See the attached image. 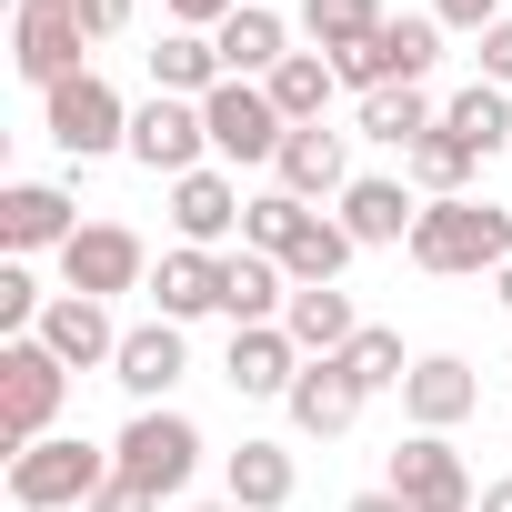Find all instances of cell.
<instances>
[{"label":"cell","mask_w":512,"mask_h":512,"mask_svg":"<svg viewBox=\"0 0 512 512\" xmlns=\"http://www.w3.org/2000/svg\"><path fill=\"white\" fill-rule=\"evenodd\" d=\"M412 262L422 272H502L512 262V211H492V201H422Z\"/></svg>","instance_id":"6da1fadb"},{"label":"cell","mask_w":512,"mask_h":512,"mask_svg":"<svg viewBox=\"0 0 512 512\" xmlns=\"http://www.w3.org/2000/svg\"><path fill=\"white\" fill-rule=\"evenodd\" d=\"M61 382H71V362L31 332V342H0V442L11 452H31V442H51V412H61Z\"/></svg>","instance_id":"7a4b0ae2"},{"label":"cell","mask_w":512,"mask_h":512,"mask_svg":"<svg viewBox=\"0 0 512 512\" xmlns=\"http://www.w3.org/2000/svg\"><path fill=\"white\" fill-rule=\"evenodd\" d=\"M111 472H121L111 452H91V442L51 432V442L11 452V502H21V512H71V502H91V492H101Z\"/></svg>","instance_id":"3957f363"},{"label":"cell","mask_w":512,"mask_h":512,"mask_svg":"<svg viewBox=\"0 0 512 512\" xmlns=\"http://www.w3.org/2000/svg\"><path fill=\"white\" fill-rule=\"evenodd\" d=\"M111 462H121V482H131V492L171 502V492L191 482V462H201V432H191L181 412H141V422L111 442Z\"/></svg>","instance_id":"277c9868"},{"label":"cell","mask_w":512,"mask_h":512,"mask_svg":"<svg viewBox=\"0 0 512 512\" xmlns=\"http://www.w3.org/2000/svg\"><path fill=\"white\" fill-rule=\"evenodd\" d=\"M201 121H211V151H221V161H282V141H292V121L272 111L262 81H221V91L201 101Z\"/></svg>","instance_id":"5b68a950"},{"label":"cell","mask_w":512,"mask_h":512,"mask_svg":"<svg viewBox=\"0 0 512 512\" xmlns=\"http://www.w3.org/2000/svg\"><path fill=\"white\" fill-rule=\"evenodd\" d=\"M81 0H21V21H11V61H21V81H41V91H61L71 71H81Z\"/></svg>","instance_id":"8992f818"},{"label":"cell","mask_w":512,"mask_h":512,"mask_svg":"<svg viewBox=\"0 0 512 512\" xmlns=\"http://www.w3.org/2000/svg\"><path fill=\"white\" fill-rule=\"evenodd\" d=\"M432 61H442V31H432V21H382V31H372L362 51H342L332 71H342V81L372 101V91H402V81H422Z\"/></svg>","instance_id":"52a82bcc"},{"label":"cell","mask_w":512,"mask_h":512,"mask_svg":"<svg viewBox=\"0 0 512 512\" xmlns=\"http://www.w3.org/2000/svg\"><path fill=\"white\" fill-rule=\"evenodd\" d=\"M51 141H61L71 161H91V151L131 141V111H121V91H111L101 71H71V81L51 91Z\"/></svg>","instance_id":"ba28073f"},{"label":"cell","mask_w":512,"mask_h":512,"mask_svg":"<svg viewBox=\"0 0 512 512\" xmlns=\"http://www.w3.org/2000/svg\"><path fill=\"white\" fill-rule=\"evenodd\" d=\"M201 151H211V121H201L191 101H171V91H161V101H141V111H131V161H141V171L191 181V171H201Z\"/></svg>","instance_id":"9c48e42d"},{"label":"cell","mask_w":512,"mask_h":512,"mask_svg":"<svg viewBox=\"0 0 512 512\" xmlns=\"http://www.w3.org/2000/svg\"><path fill=\"white\" fill-rule=\"evenodd\" d=\"M382 492H402L412 512H472V472H462V452L442 442V432H412L402 452H392V482Z\"/></svg>","instance_id":"30bf717a"},{"label":"cell","mask_w":512,"mask_h":512,"mask_svg":"<svg viewBox=\"0 0 512 512\" xmlns=\"http://www.w3.org/2000/svg\"><path fill=\"white\" fill-rule=\"evenodd\" d=\"M61 272H71V292H91V302H111V292H131L151 262H141V241L121 231V221H81L71 241H61Z\"/></svg>","instance_id":"8fae6325"},{"label":"cell","mask_w":512,"mask_h":512,"mask_svg":"<svg viewBox=\"0 0 512 512\" xmlns=\"http://www.w3.org/2000/svg\"><path fill=\"white\" fill-rule=\"evenodd\" d=\"M221 312H231V332H262L272 312H292V282L272 251H231L221 262Z\"/></svg>","instance_id":"7c38bea8"},{"label":"cell","mask_w":512,"mask_h":512,"mask_svg":"<svg viewBox=\"0 0 512 512\" xmlns=\"http://www.w3.org/2000/svg\"><path fill=\"white\" fill-rule=\"evenodd\" d=\"M41 342H51L71 372H91V362H121V332H111V312H101L91 292H61V302L41 312Z\"/></svg>","instance_id":"4fadbf2b"},{"label":"cell","mask_w":512,"mask_h":512,"mask_svg":"<svg viewBox=\"0 0 512 512\" xmlns=\"http://www.w3.org/2000/svg\"><path fill=\"white\" fill-rule=\"evenodd\" d=\"M472 402H482V382H472V362H452V352L412 362V382H402V412H412L422 432H452V422H462Z\"/></svg>","instance_id":"5bb4252c"},{"label":"cell","mask_w":512,"mask_h":512,"mask_svg":"<svg viewBox=\"0 0 512 512\" xmlns=\"http://www.w3.org/2000/svg\"><path fill=\"white\" fill-rule=\"evenodd\" d=\"M282 402H292V422H302V432H352L372 392H362V382L342 372V352H332V362H302V382H292Z\"/></svg>","instance_id":"9a60e30c"},{"label":"cell","mask_w":512,"mask_h":512,"mask_svg":"<svg viewBox=\"0 0 512 512\" xmlns=\"http://www.w3.org/2000/svg\"><path fill=\"white\" fill-rule=\"evenodd\" d=\"M81 221H71V191H51V181H21V191H0V241L11 251H51V241H71Z\"/></svg>","instance_id":"2e32d148"},{"label":"cell","mask_w":512,"mask_h":512,"mask_svg":"<svg viewBox=\"0 0 512 512\" xmlns=\"http://www.w3.org/2000/svg\"><path fill=\"white\" fill-rule=\"evenodd\" d=\"M111 382H121V392H141V402H161V392L181 382V322H141V332H121Z\"/></svg>","instance_id":"e0dca14e"},{"label":"cell","mask_w":512,"mask_h":512,"mask_svg":"<svg viewBox=\"0 0 512 512\" xmlns=\"http://www.w3.org/2000/svg\"><path fill=\"white\" fill-rule=\"evenodd\" d=\"M292 382H302V342L282 322L231 332V392H292Z\"/></svg>","instance_id":"ac0fdd59"},{"label":"cell","mask_w":512,"mask_h":512,"mask_svg":"<svg viewBox=\"0 0 512 512\" xmlns=\"http://www.w3.org/2000/svg\"><path fill=\"white\" fill-rule=\"evenodd\" d=\"M151 302H161V322H191V312H221V262L211 251H161V272H151Z\"/></svg>","instance_id":"d6986e66"},{"label":"cell","mask_w":512,"mask_h":512,"mask_svg":"<svg viewBox=\"0 0 512 512\" xmlns=\"http://www.w3.org/2000/svg\"><path fill=\"white\" fill-rule=\"evenodd\" d=\"M272 171H282V191H292V201H322V191H352V171H342V131H322V121H312V131H292Z\"/></svg>","instance_id":"ffe728a7"},{"label":"cell","mask_w":512,"mask_h":512,"mask_svg":"<svg viewBox=\"0 0 512 512\" xmlns=\"http://www.w3.org/2000/svg\"><path fill=\"white\" fill-rule=\"evenodd\" d=\"M241 211H251V201H241L221 171H191V181H171V221H181V241H191V251H211V241H221Z\"/></svg>","instance_id":"44dd1931"},{"label":"cell","mask_w":512,"mask_h":512,"mask_svg":"<svg viewBox=\"0 0 512 512\" xmlns=\"http://www.w3.org/2000/svg\"><path fill=\"white\" fill-rule=\"evenodd\" d=\"M412 221H422V201L402 191V181H352L342 191V231L372 251V241H412Z\"/></svg>","instance_id":"7402d4cb"},{"label":"cell","mask_w":512,"mask_h":512,"mask_svg":"<svg viewBox=\"0 0 512 512\" xmlns=\"http://www.w3.org/2000/svg\"><path fill=\"white\" fill-rule=\"evenodd\" d=\"M282 332H292V342H302L312 362H332V352H352V332H362V322H352V302H342L332 282H312V292H292Z\"/></svg>","instance_id":"603a6c76"},{"label":"cell","mask_w":512,"mask_h":512,"mask_svg":"<svg viewBox=\"0 0 512 512\" xmlns=\"http://www.w3.org/2000/svg\"><path fill=\"white\" fill-rule=\"evenodd\" d=\"M211 41H221V71H231V81H251V71L272 81V71L292 61V51H282V21L262 11V0H251V11H231V21L211 31Z\"/></svg>","instance_id":"cb8c5ba5"},{"label":"cell","mask_w":512,"mask_h":512,"mask_svg":"<svg viewBox=\"0 0 512 512\" xmlns=\"http://www.w3.org/2000/svg\"><path fill=\"white\" fill-rule=\"evenodd\" d=\"M332 81H342V71H332L322 51H292V61H282L262 91H272V111H282L292 131H312V121H322V101H332Z\"/></svg>","instance_id":"d4e9b609"},{"label":"cell","mask_w":512,"mask_h":512,"mask_svg":"<svg viewBox=\"0 0 512 512\" xmlns=\"http://www.w3.org/2000/svg\"><path fill=\"white\" fill-rule=\"evenodd\" d=\"M231 502L241 512H282L292 502V452L282 442H241L231 452Z\"/></svg>","instance_id":"484cf974"},{"label":"cell","mask_w":512,"mask_h":512,"mask_svg":"<svg viewBox=\"0 0 512 512\" xmlns=\"http://www.w3.org/2000/svg\"><path fill=\"white\" fill-rule=\"evenodd\" d=\"M151 71H161V91H171V101H181V91H201V101H211V91L231 81V71H221V41H201V31H171V41L151 51Z\"/></svg>","instance_id":"4316f807"},{"label":"cell","mask_w":512,"mask_h":512,"mask_svg":"<svg viewBox=\"0 0 512 512\" xmlns=\"http://www.w3.org/2000/svg\"><path fill=\"white\" fill-rule=\"evenodd\" d=\"M352 251H362V241H352L342 221H322V211H312V221L292 231V251H282V272L312 292V282H342V262H352Z\"/></svg>","instance_id":"83f0119b"},{"label":"cell","mask_w":512,"mask_h":512,"mask_svg":"<svg viewBox=\"0 0 512 512\" xmlns=\"http://www.w3.org/2000/svg\"><path fill=\"white\" fill-rule=\"evenodd\" d=\"M362 131H372V141H392V151H412V141H432L442 121H432L422 81H402V91H372V101H362Z\"/></svg>","instance_id":"f1b7e54d"},{"label":"cell","mask_w":512,"mask_h":512,"mask_svg":"<svg viewBox=\"0 0 512 512\" xmlns=\"http://www.w3.org/2000/svg\"><path fill=\"white\" fill-rule=\"evenodd\" d=\"M442 131H452V141H462V151L482 161V151H502V131H512V111H502V91H492V81H472V91H462V101L442 111Z\"/></svg>","instance_id":"f546056e"},{"label":"cell","mask_w":512,"mask_h":512,"mask_svg":"<svg viewBox=\"0 0 512 512\" xmlns=\"http://www.w3.org/2000/svg\"><path fill=\"white\" fill-rule=\"evenodd\" d=\"M302 21H312V41L342 61V51H362L372 31H382V11H372V0H302Z\"/></svg>","instance_id":"4dcf8cb0"},{"label":"cell","mask_w":512,"mask_h":512,"mask_svg":"<svg viewBox=\"0 0 512 512\" xmlns=\"http://www.w3.org/2000/svg\"><path fill=\"white\" fill-rule=\"evenodd\" d=\"M302 221H312V211H302L292 191H262V201L241 211V241H251V251H272V262H282V251H292V231H302Z\"/></svg>","instance_id":"1f68e13d"},{"label":"cell","mask_w":512,"mask_h":512,"mask_svg":"<svg viewBox=\"0 0 512 512\" xmlns=\"http://www.w3.org/2000/svg\"><path fill=\"white\" fill-rule=\"evenodd\" d=\"M462 171H472V151H462L452 131H432V141H412V181H422L432 201H462Z\"/></svg>","instance_id":"d6a6232c"},{"label":"cell","mask_w":512,"mask_h":512,"mask_svg":"<svg viewBox=\"0 0 512 512\" xmlns=\"http://www.w3.org/2000/svg\"><path fill=\"white\" fill-rule=\"evenodd\" d=\"M342 372H352L362 392H382V382H412V362H402V332H352Z\"/></svg>","instance_id":"836d02e7"},{"label":"cell","mask_w":512,"mask_h":512,"mask_svg":"<svg viewBox=\"0 0 512 512\" xmlns=\"http://www.w3.org/2000/svg\"><path fill=\"white\" fill-rule=\"evenodd\" d=\"M51 302H41V282L11 262V272H0V332H11V342H31V322H41Z\"/></svg>","instance_id":"e575fe53"},{"label":"cell","mask_w":512,"mask_h":512,"mask_svg":"<svg viewBox=\"0 0 512 512\" xmlns=\"http://www.w3.org/2000/svg\"><path fill=\"white\" fill-rule=\"evenodd\" d=\"M161 11H171V21H181V31H221V21H231V11H241V0H161Z\"/></svg>","instance_id":"d590c367"},{"label":"cell","mask_w":512,"mask_h":512,"mask_svg":"<svg viewBox=\"0 0 512 512\" xmlns=\"http://www.w3.org/2000/svg\"><path fill=\"white\" fill-rule=\"evenodd\" d=\"M482 81H492V91L512 81V21H492V31H482Z\"/></svg>","instance_id":"8d00e7d4"},{"label":"cell","mask_w":512,"mask_h":512,"mask_svg":"<svg viewBox=\"0 0 512 512\" xmlns=\"http://www.w3.org/2000/svg\"><path fill=\"white\" fill-rule=\"evenodd\" d=\"M81 512H161V502H151V492H131V482H121V472H111V482H101V492H91V502H81Z\"/></svg>","instance_id":"74e56055"},{"label":"cell","mask_w":512,"mask_h":512,"mask_svg":"<svg viewBox=\"0 0 512 512\" xmlns=\"http://www.w3.org/2000/svg\"><path fill=\"white\" fill-rule=\"evenodd\" d=\"M432 21H462V31H492L502 0H432Z\"/></svg>","instance_id":"f35d334b"},{"label":"cell","mask_w":512,"mask_h":512,"mask_svg":"<svg viewBox=\"0 0 512 512\" xmlns=\"http://www.w3.org/2000/svg\"><path fill=\"white\" fill-rule=\"evenodd\" d=\"M81 31H91V41H111V31H131V0H81Z\"/></svg>","instance_id":"ab89813d"},{"label":"cell","mask_w":512,"mask_h":512,"mask_svg":"<svg viewBox=\"0 0 512 512\" xmlns=\"http://www.w3.org/2000/svg\"><path fill=\"white\" fill-rule=\"evenodd\" d=\"M342 512H412L402 492H362V502H342Z\"/></svg>","instance_id":"60d3db41"},{"label":"cell","mask_w":512,"mask_h":512,"mask_svg":"<svg viewBox=\"0 0 512 512\" xmlns=\"http://www.w3.org/2000/svg\"><path fill=\"white\" fill-rule=\"evenodd\" d=\"M472 512H512V482H482V502Z\"/></svg>","instance_id":"b9f144b4"},{"label":"cell","mask_w":512,"mask_h":512,"mask_svg":"<svg viewBox=\"0 0 512 512\" xmlns=\"http://www.w3.org/2000/svg\"><path fill=\"white\" fill-rule=\"evenodd\" d=\"M502 302H512V262H502Z\"/></svg>","instance_id":"7bdbcfd3"},{"label":"cell","mask_w":512,"mask_h":512,"mask_svg":"<svg viewBox=\"0 0 512 512\" xmlns=\"http://www.w3.org/2000/svg\"><path fill=\"white\" fill-rule=\"evenodd\" d=\"M201 512H241V502H201Z\"/></svg>","instance_id":"ee69618b"}]
</instances>
